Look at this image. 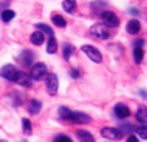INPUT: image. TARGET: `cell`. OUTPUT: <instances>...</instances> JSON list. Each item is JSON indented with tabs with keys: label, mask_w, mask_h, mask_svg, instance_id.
Instances as JSON below:
<instances>
[{
	"label": "cell",
	"mask_w": 147,
	"mask_h": 142,
	"mask_svg": "<svg viewBox=\"0 0 147 142\" xmlns=\"http://www.w3.org/2000/svg\"><path fill=\"white\" fill-rule=\"evenodd\" d=\"M59 116L65 120L74 122V123H88L91 120L90 116H87L85 113L81 112H72L68 107H59Z\"/></svg>",
	"instance_id": "6da1fadb"
},
{
	"label": "cell",
	"mask_w": 147,
	"mask_h": 142,
	"mask_svg": "<svg viewBox=\"0 0 147 142\" xmlns=\"http://www.w3.org/2000/svg\"><path fill=\"white\" fill-rule=\"evenodd\" d=\"M81 51H82V52H84L91 61H94V62H97V64H100V62L102 61L101 52H100L97 48L91 46V45H84V46L81 48Z\"/></svg>",
	"instance_id": "7a4b0ae2"
},
{
	"label": "cell",
	"mask_w": 147,
	"mask_h": 142,
	"mask_svg": "<svg viewBox=\"0 0 147 142\" xmlns=\"http://www.w3.org/2000/svg\"><path fill=\"white\" fill-rule=\"evenodd\" d=\"M90 33H91V36H94L97 39H107L110 36V32H108L107 26H104V25H94V26H91Z\"/></svg>",
	"instance_id": "3957f363"
},
{
	"label": "cell",
	"mask_w": 147,
	"mask_h": 142,
	"mask_svg": "<svg viewBox=\"0 0 147 142\" xmlns=\"http://www.w3.org/2000/svg\"><path fill=\"white\" fill-rule=\"evenodd\" d=\"M45 83H46V90L51 96H55L58 93V86H59V81H58V77L55 74H48L46 79H45Z\"/></svg>",
	"instance_id": "277c9868"
},
{
	"label": "cell",
	"mask_w": 147,
	"mask_h": 142,
	"mask_svg": "<svg viewBox=\"0 0 147 142\" xmlns=\"http://www.w3.org/2000/svg\"><path fill=\"white\" fill-rule=\"evenodd\" d=\"M101 18H102L104 26H107V28H117L118 23H120L118 16L115 13H113V12H104Z\"/></svg>",
	"instance_id": "5b68a950"
},
{
	"label": "cell",
	"mask_w": 147,
	"mask_h": 142,
	"mask_svg": "<svg viewBox=\"0 0 147 142\" xmlns=\"http://www.w3.org/2000/svg\"><path fill=\"white\" fill-rule=\"evenodd\" d=\"M0 76H2L3 79H6V80H9V81H15L16 76H18V70H16L15 65L7 64V65H5L2 70H0Z\"/></svg>",
	"instance_id": "8992f818"
},
{
	"label": "cell",
	"mask_w": 147,
	"mask_h": 142,
	"mask_svg": "<svg viewBox=\"0 0 147 142\" xmlns=\"http://www.w3.org/2000/svg\"><path fill=\"white\" fill-rule=\"evenodd\" d=\"M46 76V65L42 64V62H38L32 67V71H30V79L33 80H42L43 77Z\"/></svg>",
	"instance_id": "52a82bcc"
},
{
	"label": "cell",
	"mask_w": 147,
	"mask_h": 142,
	"mask_svg": "<svg viewBox=\"0 0 147 142\" xmlns=\"http://www.w3.org/2000/svg\"><path fill=\"white\" fill-rule=\"evenodd\" d=\"M101 135L107 139H111V141H118L123 138V132L117 128H102Z\"/></svg>",
	"instance_id": "ba28073f"
},
{
	"label": "cell",
	"mask_w": 147,
	"mask_h": 142,
	"mask_svg": "<svg viewBox=\"0 0 147 142\" xmlns=\"http://www.w3.org/2000/svg\"><path fill=\"white\" fill-rule=\"evenodd\" d=\"M15 83H18L19 86H23V87H30L32 86V79L29 77V74L23 73V71H18Z\"/></svg>",
	"instance_id": "9c48e42d"
},
{
	"label": "cell",
	"mask_w": 147,
	"mask_h": 142,
	"mask_svg": "<svg viewBox=\"0 0 147 142\" xmlns=\"http://www.w3.org/2000/svg\"><path fill=\"white\" fill-rule=\"evenodd\" d=\"M114 113H115V116H117L118 119H125V117L130 116V109H128L125 104L118 103V104H115V107H114Z\"/></svg>",
	"instance_id": "30bf717a"
},
{
	"label": "cell",
	"mask_w": 147,
	"mask_h": 142,
	"mask_svg": "<svg viewBox=\"0 0 147 142\" xmlns=\"http://www.w3.org/2000/svg\"><path fill=\"white\" fill-rule=\"evenodd\" d=\"M140 29H141V25H140V22L136 20V19H133V20H130V22L127 23V32H128L130 35H136V33H138Z\"/></svg>",
	"instance_id": "8fae6325"
},
{
	"label": "cell",
	"mask_w": 147,
	"mask_h": 142,
	"mask_svg": "<svg viewBox=\"0 0 147 142\" xmlns=\"http://www.w3.org/2000/svg\"><path fill=\"white\" fill-rule=\"evenodd\" d=\"M77 136H78L80 142H94V136L88 130L80 129V130H77Z\"/></svg>",
	"instance_id": "7c38bea8"
},
{
	"label": "cell",
	"mask_w": 147,
	"mask_h": 142,
	"mask_svg": "<svg viewBox=\"0 0 147 142\" xmlns=\"http://www.w3.org/2000/svg\"><path fill=\"white\" fill-rule=\"evenodd\" d=\"M30 41H32V44H35V45H42L43 44V41H45V35H43V32H40V31H36V32H33L32 35H30Z\"/></svg>",
	"instance_id": "4fadbf2b"
},
{
	"label": "cell",
	"mask_w": 147,
	"mask_h": 142,
	"mask_svg": "<svg viewBox=\"0 0 147 142\" xmlns=\"http://www.w3.org/2000/svg\"><path fill=\"white\" fill-rule=\"evenodd\" d=\"M20 61L25 64V65H32V61H33V54L30 51H23L20 54Z\"/></svg>",
	"instance_id": "5bb4252c"
},
{
	"label": "cell",
	"mask_w": 147,
	"mask_h": 142,
	"mask_svg": "<svg viewBox=\"0 0 147 142\" xmlns=\"http://www.w3.org/2000/svg\"><path fill=\"white\" fill-rule=\"evenodd\" d=\"M136 117H137V120L140 122V123H146L147 122V109L144 107V106H141V107H138V110H137V113H136Z\"/></svg>",
	"instance_id": "9a60e30c"
},
{
	"label": "cell",
	"mask_w": 147,
	"mask_h": 142,
	"mask_svg": "<svg viewBox=\"0 0 147 142\" xmlns=\"http://www.w3.org/2000/svg\"><path fill=\"white\" fill-rule=\"evenodd\" d=\"M62 8H63V10H65V12L72 13L74 10H75V8H77V3H75V0H63Z\"/></svg>",
	"instance_id": "2e32d148"
},
{
	"label": "cell",
	"mask_w": 147,
	"mask_h": 142,
	"mask_svg": "<svg viewBox=\"0 0 147 142\" xmlns=\"http://www.w3.org/2000/svg\"><path fill=\"white\" fill-rule=\"evenodd\" d=\"M40 107H42L40 102H38V100H32L30 104H29V113H32V115H38V113L40 112Z\"/></svg>",
	"instance_id": "e0dca14e"
},
{
	"label": "cell",
	"mask_w": 147,
	"mask_h": 142,
	"mask_svg": "<svg viewBox=\"0 0 147 142\" xmlns=\"http://www.w3.org/2000/svg\"><path fill=\"white\" fill-rule=\"evenodd\" d=\"M52 22H53L55 26H58V28H65V26H66V20H65L61 15H52Z\"/></svg>",
	"instance_id": "ac0fdd59"
},
{
	"label": "cell",
	"mask_w": 147,
	"mask_h": 142,
	"mask_svg": "<svg viewBox=\"0 0 147 142\" xmlns=\"http://www.w3.org/2000/svg\"><path fill=\"white\" fill-rule=\"evenodd\" d=\"M56 48H58V44H56V39L53 36H49V41H48V46H46V51L49 54H53L56 52Z\"/></svg>",
	"instance_id": "d6986e66"
},
{
	"label": "cell",
	"mask_w": 147,
	"mask_h": 142,
	"mask_svg": "<svg viewBox=\"0 0 147 142\" xmlns=\"http://www.w3.org/2000/svg\"><path fill=\"white\" fill-rule=\"evenodd\" d=\"M143 55H144V51H143V48H140V46H136V48H134V61H136L137 64H140V62L143 61Z\"/></svg>",
	"instance_id": "ffe728a7"
},
{
	"label": "cell",
	"mask_w": 147,
	"mask_h": 142,
	"mask_svg": "<svg viewBox=\"0 0 147 142\" xmlns=\"http://www.w3.org/2000/svg\"><path fill=\"white\" fill-rule=\"evenodd\" d=\"M15 18V12L13 10H5V12H2V20L3 22H10L12 19Z\"/></svg>",
	"instance_id": "44dd1931"
},
{
	"label": "cell",
	"mask_w": 147,
	"mask_h": 142,
	"mask_svg": "<svg viewBox=\"0 0 147 142\" xmlns=\"http://www.w3.org/2000/svg\"><path fill=\"white\" fill-rule=\"evenodd\" d=\"M72 52H74V46L69 45V44H65L63 45V58L65 59H69V57L72 55Z\"/></svg>",
	"instance_id": "7402d4cb"
},
{
	"label": "cell",
	"mask_w": 147,
	"mask_h": 142,
	"mask_svg": "<svg viewBox=\"0 0 147 142\" xmlns=\"http://www.w3.org/2000/svg\"><path fill=\"white\" fill-rule=\"evenodd\" d=\"M36 28H39L40 31H43L45 33H48L49 36H53V32H52V29H51L48 25H45V23H38V25H36Z\"/></svg>",
	"instance_id": "603a6c76"
},
{
	"label": "cell",
	"mask_w": 147,
	"mask_h": 142,
	"mask_svg": "<svg viewBox=\"0 0 147 142\" xmlns=\"http://www.w3.org/2000/svg\"><path fill=\"white\" fill-rule=\"evenodd\" d=\"M137 133H138V136H140L141 139H147V126L143 125V126L137 128Z\"/></svg>",
	"instance_id": "cb8c5ba5"
},
{
	"label": "cell",
	"mask_w": 147,
	"mask_h": 142,
	"mask_svg": "<svg viewBox=\"0 0 147 142\" xmlns=\"http://www.w3.org/2000/svg\"><path fill=\"white\" fill-rule=\"evenodd\" d=\"M23 130H25L26 135H30L32 133V125H30V122L28 119H23Z\"/></svg>",
	"instance_id": "d4e9b609"
},
{
	"label": "cell",
	"mask_w": 147,
	"mask_h": 142,
	"mask_svg": "<svg viewBox=\"0 0 147 142\" xmlns=\"http://www.w3.org/2000/svg\"><path fill=\"white\" fill-rule=\"evenodd\" d=\"M55 142H72V139H71L69 136H66V135H59V136L55 139Z\"/></svg>",
	"instance_id": "484cf974"
},
{
	"label": "cell",
	"mask_w": 147,
	"mask_h": 142,
	"mask_svg": "<svg viewBox=\"0 0 147 142\" xmlns=\"http://www.w3.org/2000/svg\"><path fill=\"white\" fill-rule=\"evenodd\" d=\"M71 76H72V79H78L80 77V71L78 70H72L71 71Z\"/></svg>",
	"instance_id": "4316f807"
},
{
	"label": "cell",
	"mask_w": 147,
	"mask_h": 142,
	"mask_svg": "<svg viewBox=\"0 0 147 142\" xmlns=\"http://www.w3.org/2000/svg\"><path fill=\"white\" fill-rule=\"evenodd\" d=\"M127 142H138V138H137V136H134V135H131V136H128V138H127Z\"/></svg>",
	"instance_id": "83f0119b"
},
{
	"label": "cell",
	"mask_w": 147,
	"mask_h": 142,
	"mask_svg": "<svg viewBox=\"0 0 147 142\" xmlns=\"http://www.w3.org/2000/svg\"><path fill=\"white\" fill-rule=\"evenodd\" d=\"M121 129H123V130H131V129H133V126H131V125H128V123H125V125H121Z\"/></svg>",
	"instance_id": "f1b7e54d"
},
{
	"label": "cell",
	"mask_w": 147,
	"mask_h": 142,
	"mask_svg": "<svg viewBox=\"0 0 147 142\" xmlns=\"http://www.w3.org/2000/svg\"><path fill=\"white\" fill-rule=\"evenodd\" d=\"M0 142H6V141H0Z\"/></svg>",
	"instance_id": "f546056e"
}]
</instances>
